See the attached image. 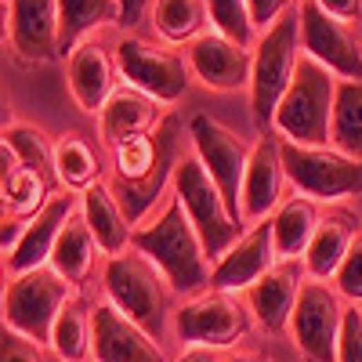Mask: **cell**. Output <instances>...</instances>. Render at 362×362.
Returning <instances> with one entry per match:
<instances>
[{
    "instance_id": "6da1fadb",
    "label": "cell",
    "mask_w": 362,
    "mask_h": 362,
    "mask_svg": "<svg viewBox=\"0 0 362 362\" xmlns=\"http://www.w3.org/2000/svg\"><path fill=\"white\" fill-rule=\"evenodd\" d=\"M185 124H181V116L174 109H167V116L153 131L145 134H134L127 141H119L112 148V192L124 206V214L131 225H141L148 218V210H153L167 185L174 181V167L177 160L189 153L185 148Z\"/></svg>"
},
{
    "instance_id": "7a4b0ae2",
    "label": "cell",
    "mask_w": 362,
    "mask_h": 362,
    "mask_svg": "<svg viewBox=\"0 0 362 362\" xmlns=\"http://www.w3.org/2000/svg\"><path fill=\"white\" fill-rule=\"evenodd\" d=\"M131 250H138L141 257L153 261L181 300L210 290V268L214 264L203 254L199 235H196L189 214L181 210L174 192L167 196V203L160 206L156 218H145L141 225H134Z\"/></svg>"
},
{
    "instance_id": "3957f363",
    "label": "cell",
    "mask_w": 362,
    "mask_h": 362,
    "mask_svg": "<svg viewBox=\"0 0 362 362\" xmlns=\"http://www.w3.org/2000/svg\"><path fill=\"white\" fill-rule=\"evenodd\" d=\"M98 276H102V297L109 305L116 312H124L131 322H138L153 341L163 344L174 322V308H177V293L163 279V272L127 247L124 254L102 257Z\"/></svg>"
},
{
    "instance_id": "277c9868",
    "label": "cell",
    "mask_w": 362,
    "mask_h": 362,
    "mask_svg": "<svg viewBox=\"0 0 362 362\" xmlns=\"http://www.w3.org/2000/svg\"><path fill=\"white\" fill-rule=\"evenodd\" d=\"M337 76L308 54L297 58L293 80L272 116V134L297 145H329V119H334Z\"/></svg>"
},
{
    "instance_id": "5b68a950",
    "label": "cell",
    "mask_w": 362,
    "mask_h": 362,
    "mask_svg": "<svg viewBox=\"0 0 362 362\" xmlns=\"http://www.w3.org/2000/svg\"><path fill=\"white\" fill-rule=\"evenodd\" d=\"M300 58V25L297 8H290L283 18H276L264 33H257V44L250 51V116L261 127V134L272 131V116H276L286 87L293 80Z\"/></svg>"
},
{
    "instance_id": "8992f818",
    "label": "cell",
    "mask_w": 362,
    "mask_h": 362,
    "mask_svg": "<svg viewBox=\"0 0 362 362\" xmlns=\"http://www.w3.org/2000/svg\"><path fill=\"white\" fill-rule=\"evenodd\" d=\"M283 174L297 196H305L319 206H337L362 192V160H351L329 145H297L279 138Z\"/></svg>"
},
{
    "instance_id": "52a82bcc",
    "label": "cell",
    "mask_w": 362,
    "mask_h": 362,
    "mask_svg": "<svg viewBox=\"0 0 362 362\" xmlns=\"http://www.w3.org/2000/svg\"><path fill=\"white\" fill-rule=\"evenodd\" d=\"M170 185H174V196H177L181 210L189 214V221H192V228L199 235L203 254L210 257V264H214L247 228L239 225V218L225 206L218 185L210 181V174L203 170V163L192 156V148L177 160Z\"/></svg>"
},
{
    "instance_id": "ba28073f",
    "label": "cell",
    "mask_w": 362,
    "mask_h": 362,
    "mask_svg": "<svg viewBox=\"0 0 362 362\" xmlns=\"http://www.w3.org/2000/svg\"><path fill=\"white\" fill-rule=\"evenodd\" d=\"M73 293H76V286H69L47 264L22 272V276H11L8 293H4V312H0V326H8L11 334L47 348L51 326Z\"/></svg>"
},
{
    "instance_id": "9c48e42d",
    "label": "cell",
    "mask_w": 362,
    "mask_h": 362,
    "mask_svg": "<svg viewBox=\"0 0 362 362\" xmlns=\"http://www.w3.org/2000/svg\"><path fill=\"white\" fill-rule=\"evenodd\" d=\"M250 312L247 300L239 293H221V290H203L196 297L177 300L170 334L181 341V348H232L250 334Z\"/></svg>"
},
{
    "instance_id": "30bf717a",
    "label": "cell",
    "mask_w": 362,
    "mask_h": 362,
    "mask_svg": "<svg viewBox=\"0 0 362 362\" xmlns=\"http://www.w3.org/2000/svg\"><path fill=\"white\" fill-rule=\"evenodd\" d=\"M112 62H116V73L124 76L127 87L141 90V95H148L153 102H160L167 109L177 105L192 87V73H189L185 54L167 51L160 44H148V40L131 37V33L116 40Z\"/></svg>"
},
{
    "instance_id": "8fae6325",
    "label": "cell",
    "mask_w": 362,
    "mask_h": 362,
    "mask_svg": "<svg viewBox=\"0 0 362 362\" xmlns=\"http://www.w3.org/2000/svg\"><path fill=\"white\" fill-rule=\"evenodd\" d=\"M189 145H192V156L203 163V170L210 174V181L218 185L225 206L239 218V185H243V170H247V156H250V145L239 138L235 131H228L225 124L210 119L206 112H196L189 124ZM243 225V221H239Z\"/></svg>"
},
{
    "instance_id": "7c38bea8",
    "label": "cell",
    "mask_w": 362,
    "mask_h": 362,
    "mask_svg": "<svg viewBox=\"0 0 362 362\" xmlns=\"http://www.w3.org/2000/svg\"><path fill=\"white\" fill-rule=\"evenodd\" d=\"M297 25H300V54L326 66L337 80H362V37L355 25L326 15L315 0L297 4Z\"/></svg>"
},
{
    "instance_id": "4fadbf2b",
    "label": "cell",
    "mask_w": 362,
    "mask_h": 362,
    "mask_svg": "<svg viewBox=\"0 0 362 362\" xmlns=\"http://www.w3.org/2000/svg\"><path fill=\"white\" fill-rule=\"evenodd\" d=\"M341 322H344V300H341V293L329 283L308 279L305 286H300V297L293 305L286 334L293 337L297 351L305 355L308 362H334L337 358Z\"/></svg>"
},
{
    "instance_id": "5bb4252c",
    "label": "cell",
    "mask_w": 362,
    "mask_h": 362,
    "mask_svg": "<svg viewBox=\"0 0 362 362\" xmlns=\"http://www.w3.org/2000/svg\"><path fill=\"white\" fill-rule=\"evenodd\" d=\"M90 362H167V351L102 297L90 305Z\"/></svg>"
},
{
    "instance_id": "9a60e30c",
    "label": "cell",
    "mask_w": 362,
    "mask_h": 362,
    "mask_svg": "<svg viewBox=\"0 0 362 362\" xmlns=\"http://www.w3.org/2000/svg\"><path fill=\"white\" fill-rule=\"evenodd\" d=\"M283 185H286V174L279 160V138L261 134L250 145L243 185H239V221H243V228L268 221L276 214V206L283 203Z\"/></svg>"
},
{
    "instance_id": "2e32d148",
    "label": "cell",
    "mask_w": 362,
    "mask_h": 362,
    "mask_svg": "<svg viewBox=\"0 0 362 362\" xmlns=\"http://www.w3.org/2000/svg\"><path fill=\"white\" fill-rule=\"evenodd\" d=\"M305 283H308L305 261H276V264H272L264 276L243 293L254 326H261L264 334H272V337L286 334L293 305H297L300 286H305Z\"/></svg>"
},
{
    "instance_id": "e0dca14e",
    "label": "cell",
    "mask_w": 362,
    "mask_h": 362,
    "mask_svg": "<svg viewBox=\"0 0 362 362\" xmlns=\"http://www.w3.org/2000/svg\"><path fill=\"white\" fill-rule=\"evenodd\" d=\"M276 261L279 257H276V243H272V221H257L214 261V268H210V290L243 297Z\"/></svg>"
},
{
    "instance_id": "ac0fdd59",
    "label": "cell",
    "mask_w": 362,
    "mask_h": 362,
    "mask_svg": "<svg viewBox=\"0 0 362 362\" xmlns=\"http://www.w3.org/2000/svg\"><path fill=\"white\" fill-rule=\"evenodd\" d=\"M185 62L192 80H199L210 90L232 95V90L250 87V51L214 33V29H206L192 44H185Z\"/></svg>"
},
{
    "instance_id": "d6986e66",
    "label": "cell",
    "mask_w": 362,
    "mask_h": 362,
    "mask_svg": "<svg viewBox=\"0 0 362 362\" xmlns=\"http://www.w3.org/2000/svg\"><path fill=\"white\" fill-rule=\"evenodd\" d=\"M76 206H80L76 192H66V189L51 192V199L22 225V235L15 239V247L8 250V272H11V276L44 268L51 261L54 239H58V232H62V225L76 214Z\"/></svg>"
},
{
    "instance_id": "ffe728a7",
    "label": "cell",
    "mask_w": 362,
    "mask_h": 362,
    "mask_svg": "<svg viewBox=\"0 0 362 362\" xmlns=\"http://www.w3.org/2000/svg\"><path fill=\"white\" fill-rule=\"evenodd\" d=\"M8 40L25 66L58 58V0H8Z\"/></svg>"
},
{
    "instance_id": "44dd1931",
    "label": "cell",
    "mask_w": 362,
    "mask_h": 362,
    "mask_svg": "<svg viewBox=\"0 0 362 362\" xmlns=\"http://www.w3.org/2000/svg\"><path fill=\"white\" fill-rule=\"evenodd\" d=\"M66 83H69V95H73L76 109L98 116L102 105L109 102V95L119 87L109 47L95 37L83 40L80 47H73V54L66 58Z\"/></svg>"
},
{
    "instance_id": "7402d4cb",
    "label": "cell",
    "mask_w": 362,
    "mask_h": 362,
    "mask_svg": "<svg viewBox=\"0 0 362 362\" xmlns=\"http://www.w3.org/2000/svg\"><path fill=\"white\" fill-rule=\"evenodd\" d=\"M163 116H167V105L153 102L148 95H141V90H134L127 83H119L98 112V141H102V148L112 153L119 141L153 131Z\"/></svg>"
},
{
    "instance_id": "603a6c76",
    "label": "cell",
    "mask_w": 362,
    "mask_h": 362,
    "mask_svg": "<svg viewBox=\"0 0 362 362\" xmlns=\"http://www.w3.org/2000/svg\"><path fill=\"white\" fill-rule=\"evenodd\" d=\"M355 235H358V218L351 214V210H344V206L322 210L312 243H308L305 257H300V261H305L308 279H319V283L334 279V272L341 268V261H344V254H348Z\"/></svg>"
},
{
    "instance_id": "cb8c5ba5",
    "label": "cell",
    "mask_w": 362,
    "mask_h": 362,
    "mask_svg": "<svg viewBox=\"0 0 362 362\" xmlns=\"http://www.w3.org/2000/svg\"><path fill=\"white\" fill-rule=\"evenodd\" d=\"M80 218L87 221V228H90V235H95L102 257L124 254L131 247L134 225L127 221L124 206H119V199H116V192H112V185L105 177L80 192Z\"/></svg>"
},
{
    "instance_id": "d4e9b609",
    "label": "cell",
    "mask_w": 362,
    "mask_h": 362,
    "mask_svg": "<svg viewBox=\"0 0 362 362\" xmlns=\"http://www.w3.org/2000/svg\"><path fill=\"white\" fill-rule=\"evenodd\" d=\"M124 22L119 0H58V58H69L73 47L90 40L105 25Z\"/></svg>"
},
{
    "instance_id": "484cf974",
    "label": "cell",
    "mask_w": 362,
    "mask_h": 362,
    "mask_svg": "<svg viewBox=\"0 0 362 362\" xmlns=\"http://www.w3.org/2000/svg\"><path fill=\"white\" fill-rule=\"evenodd\" d=\"M98 261H102V250H98L95 235H90L87 221L80 218V206H76V214L62 225V232H58V239H54V250H51L47 268L58 272L69 286L80 290L90 279V272H95Z\"/></svg>"
},
{
    "instance_id": "4316f807",
    "label": "cell",
    "mask_w": 362,
    "mask_h": 362,
    "mask_svg": "<svg viewBox=\"0 0 362 362\" xmlns=\"http://www.w3.org/2000/svg\"><path fill=\"white\" fill-rule=\"evenodd\" d=\"M322 218V206L305 199V196H290L276 206L272 214V243H276V257L279 261H300L315 235V225Z\"/></svg>"
},
{
    "instance_id": "83f0119b",
    "label": "cell",
    "mask_w": 362,
    "mask_h": 362,
    "mask_svg": "<svg viewBox=\"0 0 362 362\" xmlns=\"http://www.w3.org/2000/svg\"><path fill=\"white\" fill-rule=\"evenodd\" d=\"M47 351L54 362H90V300L80 290L58 312Z\"/></svg>"
},
{
    "instance_id": "f1b7e54d",
    "label": "cell",
    "mask_w": 362,
    "mask_h": 362,
    "mask_svg": "<svg viewBox=\"0 0 362 362\" xmlns=\"http://www.w3.org/2000/svg\"><path fill=\"white\" fill-rule=\"evenodd\" d=\"M95 181H102V160L80 134H58L54 138V185L66 192H83Z\"/></svg>"
},
{
    "instance_id": "f546056e",
    "label": "cell",
    "mask_w": 362,
    "mask_h": 362,
    "mask_svg": "<svg viewBox=\"0 0 362 362\" xmlns=\"http://www.w3.org/2000/svg\"><path fill=\"white\" fill-rule=\"evenodd\" d=\"M329 148H337L351 160H362V80H337Z\"/></svg>"
},
{
    "instance_id": "4dcf8cb0",
    "label": "cell",
    "mask_w": 362,
    "mask_h": 362,
    "mask_svg": "<svg viewBox=\"0 0 362 362\" xmlns=\"http://www.w3.org/2000/svg\"><path fill=\"white\" fill-rule=\"evenodd\" d=\"M0 138L8 141L18 167L37 170L47 181H54V138L44 127L29 124V119H11L8 127H0Z\"/></svg>"
},
{
    "instance_id": "1f68e13d",
    "label": "cell",
    "mask_w": 362,
    "mask_h": 362,
    "mask_svg": "<svg viewBox=\"0 0 362 362\" xmlns=\"http://www.w3.org/2000/svg\"><path fill=\"white\" fill-rule=\"evenodd\" d=\"M153 25L167 44H192L210 29L203 0H153Z\"/></svg>"
},
{
    "instance_id": "d6a6232c",
    "label": "cell",
    "mask_w": 362,
    "mask_h": 362,
    "mask_svg": "<svg viewBox=\"0 0 362 362\" xmlns=\"http://www.w3.org/2000/svg\"><path fill=\"white\" fill-rule=\"evenodd\" d=\"M203 4H206V18H210V29H214V33H221L232 44L254 51L257 25L250 18V4H247V0H203Z\"/></svg>"
},
{
    "instance_id": "836d02e7",
    "label": "cell",
    "mask_w": 362,
    "mask_h": 362,
    "mask_svg": "<svg viewBox=\"0 0 362 362\" xmlns=\"http://www.w3.org/2000/svg\"><path fill=\"white\" fill-rule=\"evenodd\" d=\"M51 192H54V181H47V177L37 174V170H25V167H18L15 177L4 185L8 210H11L15 221H29V218H33L37 210L51 199Z\"/></svg>"
},
{
    "instance_id": "e575fe53",
    "label": "cell",
    "mask_w": 362,
    "mask_h": 362,
    "mask_svg": "<svg viewBox=\"0 0 362 362\" xmlns=\"http://www.w3.org/2000/svg\"><path fill=\"white\" fill-rule=\"evenodd\" d=\"M329 286H334L341 293V300H351V305L362 308V232L351 239V247L341 261V268L334 272V279H329Z\"/></svg>"
},
{
    "instance_id": "d590c367",
    "label": "cell",
    "mask_w": 362,
    "mask_h": 362,
    "mask_svg": "<svg viewBox=\"0 0 362 362\" xmlns=\"http://www.w3.org/2000/svg\"><path fill=\"white\" fill-rule=\"evenodd\" d=\"M334 362H362V308H344L341 337H337V358Z\"/></svg>"
},
{
    "instance_id": "8d00e7d4",
    "label": "cell",
    "mask_w": 362,
    "mask_h": 362,
    "mask_svg": "<svg viewBox=\"0 0 362 362\" xmlns=\"http://www.w3.org/2000/svg\"><path fill=\"white\" fill-rule=\"evenodd\" d=\"M0 362H51V351L0 326Z\"/></svg>"
},
{
    "instance_id": "74e56055",
    "label": "cell",
    "mask_w": 362,
    "mask_h": 362,
    "mask_svg": "<svg viewBox=\"0 0 362 362\" xmlns=\"http://www.w3.org/2000/svg\"><path fill=\"white\" fill-rule=\"evenodd\" d=\"M247 4H250V18H254V25H257V33H264L272 22L283 18V15L290 11L293 0H247Z\"/></svg>"
},
{
    "instance_id": "f35d334b",
    "label": "cell",
    "mask_w": 362,
    "mask_h": 362,
    "mask_svg": "<svg viewBox=\"0 0 362 362\" xmlns=\"http://www.w3.org/2000/svg\"><path fill=\"white\" fill-rule=\"evenodd\" d=\"M315 4L326 11V15H334L348 25H358L362 22V0H315Z\"/></svg>"
},
{
    "instance_id": "ab89813d",
    "label": "cell",
    "mask_w": 362,
    "mask_h": 362,
    "mask_svg": "<svg viewBox=\"0 0 362 362\" xmlns=\"http://www.w3.org/2000/svg\"><path fill=\"white\" fill-rule=\"evenodd\" d=\"M15 170H18V160H15V153L8 148V141L0 138V189H4L8 181L15 177Z\"/></svg>"
},
{
    "instance_id": "60d3db41",
    "label": "cell",
    "mask_w": 362,
    "mask_h": 362,
    "mask_svg": "<svg viewBox=\"0 0 362 362\" xmlns=\"http://www.w3.org/2000/svg\"><path fill=\"white\" fill-rule=\"evenodd\" d=\"M119 8H124V29H131V25H138L141 22V15H145V8H148V0H119Z\"/></svg>"
},
{
    "instance_id": "b9f144b4",
    "label": "cell",
    "mask_w": 362,
    "mask_h": 362,
    "mask_svg": "<svg viewBox=\"0 0 362 362\" xmlns=\"http://www.w3.org/2000/svg\"><path fill=\"white\" fill-rule=\"evenodd\" d=\"M174 362H221V358H218L214 348H196V344H189V348H181V355H177Z\"/></svg>"
},
{
    "instance_id": "7bdbcfd3",
    "label": "cell",
    "mask_w": 362,
    "mask_h": 362,
    "mask_svg": "<svg viewBox=\"0 0 362 362\" xmlns=\"http://www.w3.org/2000/svg\"><path fill=\"white\" fill-rule=\"evenodd\" d=\"M8 283H11V272H8V254L0 250V312H4V293H8Z\"/></svg>"
},
{
    "instance_id": "ee69618b",
    "label": "cell",
    "mask_w": 362,
    "mask_h": 362,
    "mask_svg": "<svg viewBox=\"0 0 362 362\" xmlns=\"http://www.w3.org/2000/svg\"><path fill=\"white\" fill-rule=\"evenodd\" d=\"M221 362H272V358H264V355H254V351H228Z\"/></svg>"
},
{
    "instance_id": "f6af8a7d",
    "label": "cell",
    "mask_w": 362,
    "mask_h": 362,
    "mask_svg": "<svg viewBox=\"0 0 362 362\" xmlns=\"http://www.w3.org/2000/svg\"><path fill=\"white\" fill-rule=\"evenodd\" d=\"M8 40V0H0V44Z\"/></svg>"
},
{
    "instance_id": "bcb514c9",
    "label": "cell",
    "mask_w": 362,
    "mask_h": 362,
    "mask_svg": "<svg viewBox=\"0 0 362 362\" xmlns=\"http://www.w3.org/2000/svg\"><path fill=\"white\" fill-rule=\"evenodd\" d=\"M4 221H11V210H8V196H4V189H0V225Z\"/></svg>"
},
{
    "instance_id": "7dc6e473",
    "label": "cell",
    "mask_w": 362,
    "mask_h": 362,
    "mask_svg": "<svg viewBox=\"0 0 362 362\" xmlns=\"http://www.w3.org/2000/svg\"><path fill=\"white\" fill-rule=\"evenodd\" d=\"M11 124V116H8V105H4V98H0V127H8Z\"/></svg>"
},
{
    "instance_id": "c3c4849f",
    "label": "cell",
    "mask_w": 362,
    "mask_h": 362,
    "mask_svg": "<svg viewBox=\"0 0 362 362\" xmlns=\"http://www.w3.org/2000/svg\"><path fill=\"white\" fill-rule=\"evenodd\" d=\"M293 4H300V0H293Z\"/></svg>"
},
{
    "instance_id": "681fc988",
    "label": "cell",
    "mask_w": 362,
    "mask_h": 362,
    "mask_svg": "<svg viewBox=\"0 0 362 362\" xmlns=\"http://www.w3.org/2000/svg\"><path fill=\"white\" fill-rule=\"evenodd\" d=\"M51 362H54V358H51Z\"/></svg>"
}]
</instances>
